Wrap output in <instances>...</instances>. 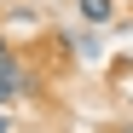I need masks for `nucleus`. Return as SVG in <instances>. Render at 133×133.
I'll return each mask as SVG.
<instances>
[{
    "label": "nucleus",
    "mask_w": 133,
    "mask_h": 133,
    "mask_svg": "<svg viewBox=\"0 0 133 133\" xmlns=\"http://www.w3.org/2000/svg\"><path fill=\"white\" fill-rule=\"evenodd\" d=\"M29 93V70H23V58L6 52L0 58V104H12V98H23Z\"/></svg>",
    "instance_id": "obj_1"
},
{
    "label": "nucleus",
    "mask_w": 133,
    "mask_h": 133,
    "mask_svg": "<svg viewBox=\"0 0 133 133\" xmlns=\"http://www.w3.org/2000/svg\"><path fill=\"white\" fill-rule=\"evenodd\" d=\"M81 17H87V23H110V17H116V0H81Z\"/></svg>",
    "instance_id": "obj_2"
},
{
    "label": "nucleus",
    "mask_w": 133,
    "mask_h": 133,
    "mask_svg": "<svg viewBox=\"0 0 133 133\" xmlns=\"http://www.w3.org/2000/svg\"><path fill=\"white\" fill-rule=\"evenodd\" d=\"M6 52H12V46H6V35H0V58H6Z\"/></svg>",
    "instance_id": "obj_3"
},
{
    "label": "nucleus",
    "mask_w": 133,
    "mask_h": 133,
    "mask_svg": "<svg viewBox=\"0 0 133 133\" xmlns=\"http://www.w3.org/2000/svg\"><path fill=\"white\" fill-rule=\"evenodd\" d=\"M0 133H12V122H6V116H0Z\"/></svg>",
    "instance_id": "obj_4"
},
{
    "label": "nucleus",
    "mask_w": 133,
    "mask_h": 133,
    "mask_svg": "<svg viewBox=\"0 0 133 133\" xmlns=\"http://www.w3.org/2000/svg\"><path fill=\"white\" fill-rule=\"evenodd\" d=\"M122 133H133V127H122Z\"/></svg>",
    "instance_id": "obj_5"
}]
</instances>
